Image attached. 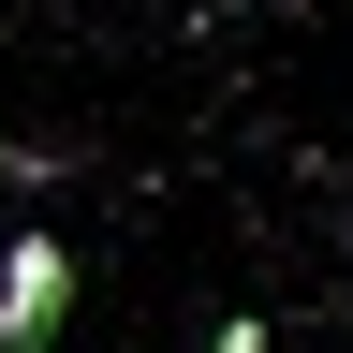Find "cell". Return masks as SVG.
Masks as SVG:
<instances>
[{
	"label": "cell",
	"instance_id": "cell-1",
	"mask_svg": "<svg viewBox=\"0 0 353 353\" xmlns=\"http://www.w3.org/2000/svg\"><path fill=\"white\" fill-rule=\"evenodd\" d=\"M59 324H74V250L15 236L0 250V353H59Z\"/></svg>",
	"mask_w": 353,
	"mask_h": 353
},
{
	"label": "cell",
	"instance_id": "cell-2",
	"mask_svg": "<svg viewBox=\"0 0 353 353\" xmlns=\"http://www.w3.org/2000/svg\"><path fill=\"white\" fill-rule=\"evenodd\" d=\"M206 353H265V324H221V339H206Z\"/></svg>",
	"mask_w": 353,
	"mask_h": 353
},
{
	"label": "cell",
	"instance_id": "cell-3",
	"mask_svg": "<svg viewBox=\"0 0 353 353\" xmlns=\"http://www.w3.org/2000/svg\"><path fill=\"white\" fill-rule=\"evenodd\" d=\"M265 15H280V0H265Z\"/></svg>",
	"mask_w": 353,
	"mask_h": 353
}]
</instances>
